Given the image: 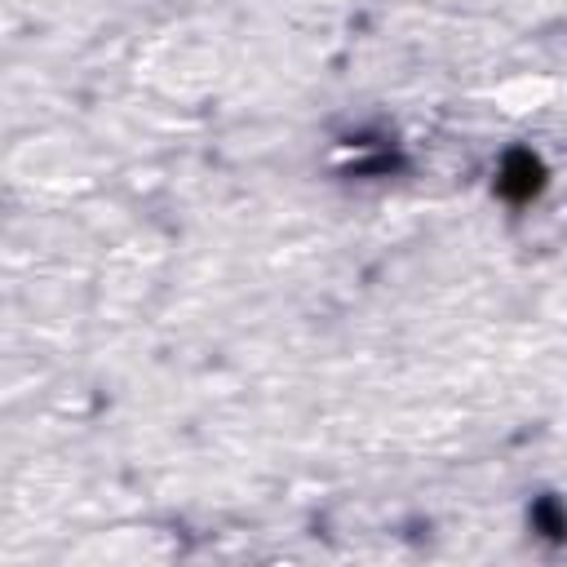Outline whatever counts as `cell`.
<instances>
[{
	"label": "cell",
	"mask_w": 567,
	"mask_h": 567,
	"mask_svg": "<svg viewBox=\"0 0 567 567\" xmlns=\"http://www.w3.org/2000/svg\"><path fill=\"white\" fill-rule=\"evenodd\" d=\"M527 518H532V532H536V536H545L549 545H558V540H563V532H567V514H563V501H558L554 492L536 496Z\"/></svg>",
	"instance_id": "2"
},
{
	"label": "cell",
	"mask_w": 567,
	"mask_h": 567,
	"mask_svg": "<svg viewBox=\"0 0 567 567\" xmlns=\"http://www.w3.org/2000/svg\"><path fill=\"white\" fill-rule=\"evenodd\" d=\"M545 182H549V168H545V159L532 146L505 151V159L496 168V195L505 204H532V199H540Z\"/></svg>",
	"instance_id": "1"
}]
</instances>
